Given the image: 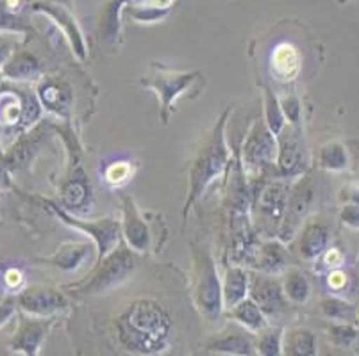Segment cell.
I'll return each mask as SVG.
<instances>
[{"label":"cell","instance_id":"cell-1","mask_svg":"<svg viewBox=\"0 0 359 356\" xmlns=\"http://www.w3.org/2000/svg\"><path fill=\"white\" fill-rule=\"evenodd\" d=\"M172 318L154 299H136L115 321L120 348L135 356H158L172 339Z\"/></svg>","mask_w":359,"mask_h":356},{"label":"cell","instance_id":"cell-2","mask_svg":"<svg viewBox=\"0 0 359 356\" xmlns=\"http://www.w3.org/2000/svg\"><path fill=\"white\" fill-rule=\"evenodd\" d=\"M225 114L220 120L211 136L202 145L201 152L195 157L194 166L190 169V198L186 200V211L197 201L198 196L205 191V187L224 171L229 161V152L224 139Z\"/></svg>","mask_w":359,"mask_h":356},{"label":"cell","instance_id":"cell-3","mask_svg":"<svg viewBox=\"0 0 359 356\" xmlns=\"http://www.w3.org/2000/svg\"><path fill=\"white\" fill-rule=\"evenodd\" d=\"M195 301L198 310L210 322L218 321L224 308V289L213 257L204 248L195 250Z\"/></svg>","mask_w":359,"mask_h":356},{"label":"cell","instance_id":"cell-4","mask_svg":"<svg viewBox=\"0 0 359 356\" xmlns=\"http://www.w3.org/2000/svg\"><path fill=\"white\" fill-rule=\"evenodd\" d=\"M40 111L38 98L0 86V134H24L40 118Z\"/></svg>","mask_w":359,"mask_h":356},{"label":"cell","instance_id":"cell-5","mask_svg":"<svg viewBox=\"0 0 359 356\" xmlns=\"http://www.w3.org/2000/svg\"><path fill=\"white\" fill-rule=\"evenodd\" d=\"M136 267V257L127 248L113 250L88 282L77 283L75 290L81 296H99L126 282Z\"/></svg>","mask_w":359,"mask_h":356},{"label":"cell","instance_id":"cell-6","mask_svg":"<svg viewBox=\"0 0 359 356\" xmlns=\"http://www.w3.org/2000/svg\"><path fill=\"white\" fill-rule=\"evenodd\" d=\"M279 148L276 145V136L264 122H256L254 129L250 130L247 141L243 146V162L245 168L250 173H257L266 169L276 161Z\"/></svg>","mask_w":359,"mask_h":356},{"label":"cell","instance_id":"cell-7","mask_svg":"<svg viewBox=\"0 0 359 356\" xmlns=\"http://www.w3.org/2000/svg\"><path fill=\"white\" fill-rule=\"evenodd\" d=\"M18 306L32 318H54L67 310L68 301L60 290L50 287H29L18 294Z\"/></svg>","mask_w":359,"mask_h":356},{"label":"cell","instance_id":"cell-8","mask_svg":"<svg viewBox=\"0 0 359 356\" xmlns=\"http://www.w3.org/2000/svg\"><path fill=\"white\" fill-rule=\"evenodd\" d=\"M288 187L285 184H270L263 189L257 200V223L266 234L280 230L288 204Z\"/></svg>","mask_w":359,"mask_h":356},{"label":"cell","instance_id":"cell-9","mask_svg":"<svg viewBox=\"0 0 359 356\" xmlns=\"http://www.w3.org/2000/svg\"><path fill=\"white\" fill-rule=\"evenodd\" d=\"M54 322V318H20L18 328L9 341V348L24 356H38Z\"/></svg>","mask_w":359,"mask_h":356},{"label":"cell","instance_id":"cell-10","mask_svg":"<svg viewBox=\"0 0 359 356\" xmlns=\"http://www.w3.org/2000/svg\"><path fill=\"white\" fill-rule=\"evenodd\" d=\"M250 299L263 310L266 318H277L288 308V298L279 282L269 274H254L249 285Z\"/></svg>","mask_w":359,"mask_h":356},{"label":"cell","instance_id":"cell-11","mask_svg":"<svg viewBox=\"0 0 359 356\" xmlns=\"http://www.w3.org/2000/svg\"><path fill=\"white\" fill-rule=\"evenodd\" d=\"M54 211L57 212L61 220L65 221L70 227L79 228V230L86 232L88 235L93 237V241L99 246V259L109 255L113 251V248L118 244L120 239V223L113 220H99V221H81L75 220L72 215H68L65 211H60L57 207H54Z\"/></svg>","mask_w":359,"mask_h":356},{"label":"cell","instance_id":"cell-12","mask_svg":"<svg viewBox=\"0 0 359 356\" xmlns=\"http://www.w3.org/2000/svg\"><path fill=\"white\" fill-rule=\"evenodd\" d=\"M313 201V185L308 178H300L293 185L292 192L288 194V204H286V214L283 225H280V235L283 239H292L299 225L302 223L304 215L308 214L309 205Z\"/></svg>","mask_w":359,"mask_h":356},{"label":"cell","instance_id":"cell-13","mask_svg":"<svg viewBox=\"0 0 359 356\" xmlns=\"http://www.w3.org/2000/svg\"><path fill=\"white\" fill-rule=\"evenodd\" d=\"M197 77L198 73H172V71H165L161 68H152V71L143 78V83L158 91V94L161 97L163 111H168L175 98L184 93Z\"/></svg>","mask_w":359,"mask_h":356},{"label":"cell","instance_id":"cell-14","mask_svg":"<svg viewBox=\"0 0 359 356\" xmlns=\"http://www.w3.org/2000/svg\"><path fill=\"white\" fill-rule=\"evenodd\" d=\"M302 70V54L290 41L276 45L270 54V71L280 83H292Z\"/></svg>","mask_w":359,"mask_h":356},{"label":"cell","instance_id":"cell-15","mask_svg":"<svg viewBox=\"0 0 359 356\" xmlns=\"http://www.w3.org/2000/svg\"><path fill=\"white\" fill-rule=\"evenodd\" d=\"M32 11L34 13H43L48 18L55 20V24L61 25L63 32L67 34V38L72 41V47L75 48L77 55L81 59H84L86 55V48H84V39L83 34H81L79 27L75 24V18L70 15V11L65 9V6L61 4H52V2H36L32 4Z\"/></svg>","mask_w":359,"mask_h":356},{"label":"cell","instance_id":"cell-16","mask_svg":"<svg viewBox=\"0 0 359 356\" xmlns=\"http://www.w3.org/2000/svg\"><path fill=\"white\" fill-rule=\"evenodd\" d=\"M0 71H2V77L13 83H29L41 77V63L31 52L15 50V54L8 59V63Z\"/></svg>","mask_w":359,"mask_h":356},{"label":"cell","instance_id":"cell-17","mask_svg":"<svg viewBox=\"0 0 359 356\" xmlns=\"http://www.w3.org/2000/svg\"><path fill=\"white\" fill-rule=\"evenodd\" d=\"M38 100H40L41 107L55 114H65L70 111L72 106V91L61 80H54V78H47L38 86V93H36Z\"/></svg>","mask_w":359,"mask_h":356},{"label":"cell","instance_id":"cell-18","mask_svg":"<svg viewBox=\"0 0 359 356\" xmlns=\"http://www.w3.org/2000/svg\"><path fill=\"white\" fill-rule=\"evenodd\" d=\"M123 235H126L127 243L133 250L145 251L149 246V228H147L145 221L136 211L133 200L126 198V221H123Z\"/></svg>","mask_w":359,"mask_h":356},{"label":"cell","instance_id":"cell-19","mask_svg":"<svg viewBox=\"0 0 359 356\" xmlns=\"http://www.w3.org/2000/svg\"><path fill=\"white\" fill-rule=\"evenodd\" d=\"M329 228L327 225L315 221L309 223L300 235V255L306 260H313L327 250Z\"/></svg>","mask_w":359,"mask_h":356},{"label":"cell","instance_id":"cell-20","mask_svg":"<svg viewBox=\"0 0 359 356\" xmlns=\"http://www.w3.org/2000/svg\"><path fill=\"white\" fill-rule=\"evenodd\" d=\"M318 342L315 333L306 328H293L283 337V356H316Z\"/></svg>","mask_w":359,"mask_h":356},{"label":"cell","instance_id":"cell-21","mask_svg":"<svg viewBox=\"0 0 359 356\" xmlns=\"http://www.w3.org/2000/svg\"><path fill=\"white\" fill-rule=\"evenodd\" d=\"M208 349L213 353L231 356H250L254 353V344L249 335L241 332H227L222 333L220 337L213 339L208 344Z\"/></svg>","mask_w":359,"mask_h":356},{"label":"cell","instance_id":"cell-22","mask_svg":"<svg viewBox=\"0 0 359 356\" xmlns=\"http://www.w3.org/2000/svg\"><path fill=\"white\" fill-rule=\"evenodd\" d=\"M249 274L245 273L241 267L234 266L227 269L224 285H222V289H224V305L227 308H233L238 303L243 301L247 298V294H249Z\"/></svg>","mask_w":359,"mask_h":356},{"label":"cell","instance_id":"cell-23","mask_svg":"<svg viewBox=\"0 0 359 356\" xmlns=\"http://www.w3.org/2000/svg\"><path fill=\"white\" fill-rule=\"evenodd\" d=\"M90 246L81 243H67L60 248V251L47 259L45 262L57 267L61 271H75L83 266L84 260L90 257Z\"/></svg>","mask_w":359,"mask_h":356},{"label":"cell","instance_id":"cell-24","mask_svg":"<svg viewBox=\"0 0 359 356\" xmlns=\"http://www.w3.org/2000/svg\"><path fill=\"white\" fill-rule=\"evenodd\" d=\"M231 315L240 322L241 326H245L250 332H263L269 321H266V315L263 313V310L256 305L250 298H245L243 301L238 303L236 306L231 308Z\"/></svg>","mask_w":359,"mask_h":356},{"label":"cell","instance_id":"cell-25","mask_svg":"<svg viewBox=\"0 0 359 356\" xmlns=\"http://www.w3.org/2000/svg\"><path fill=\"white\" fill-rule=\"evenodd\" d=\"M90 184H88L86 176L83 173H77L67 182V185L63 187V205L72 211H81L83 207H86V204H90Z\"/></svg>","mask_w":359,"mask_h":356},{"label":"cell","instance_id":"cell-26","mask_svg":"<svg viewBox=\"0 0 359 356\" xmlns=\"http://www.w3.org/2000/svg\"><path fill=\"white\" fill-rule=\"evenodd\" d=\"M254 266L264 274H276L286 267V255L283 248L276 243H266L256 251Z\"/></svg>","mask_w":359,"mask_h":356},{"label":"cell","instance_id":"cell-27","mask_svg":"<svg viewBox=\"0 0 359 356\" xmlns=\"http://www.w3.org/2000/svg\"><path fill=\"white\" fill-rule=\"evenodd\" d=\"M300 159H302V153H300V145L297 141V136L293 130H286L283 141H280L279 148V168L283 175H293V173L299 169Z\"/></svg>","mask_w":359,"mask_h":356},{"label":"cell","instance_id":"cell-28","mask_svg":"<svg viewBox=\"0 0 359 356\" xmlns=\"http://www.w3.org/2000/svg\"><path fill=\"white\" fill-rule=\"evenodd\" d=\"M283 290H285L286 298L290 301L297 303V305H302V303L308 301L311 287H309L308 278L299 269H288L285 274Z\"/></svg>","mask_w":359,"mask_h":356},{"label":"cell","instance_id":"cell-29","mask_svg":"<svg viewBox=\"0 0 359 356\" xmlns=\"http://www.w3.org/2000/svg\"><path fill=\"white\" fill-rule=\"evenodd\" d=\"M25 289V273L20 266L0 260V294H20Z\"/></svg>","mask_w":359,"mask_h":356},{"label":"cell","instance_id":"cell-30","mask_svg":"<svg viewBox=\"0 0 359 356\" xmlns=\"http://www.w3.org/2000/svg\"><path fill=\"white\" fill-rule=\"evenodd\" d=\"M283 329H266L257 339L256 349L259 356H283Z\"/></svg>","mask_w":359,"mask_h":356},{"label":"cell","instance_id":"cell-31","mask_svg":"<svg viewBox=\"0 0 359 356\" xmlns=\"http://www.w3.org/2000/svg\"><path fill=\"white\" fill-rule=\"evenodd\" d=\"M126 2H129V0H113L111 4H107L106 11H104V18L100 22L104 39H115L118 36V13Z\"/></svg>","mask_w":359,"mask_h":356},{"label":"cell","instance_id":"cell-32","mask_svg":"<svg viewBox=\"0 0 359 356\" xmlns=\"http://www.w3.org/2000/svg\"><path fill=\"white\" fill-rule=\"evenodd\" d=\"M31 31L29 25L25 24L20 16L16 13L9 11L4 0H0V32H8V34H27Z\"/></svg>","mask_w":359,"mask_h":356},{"label":"cell","instance_id":"cell-33","mask_svg":"<svg viewBox=\"0 0 359 356\" xmlns=\"http://www.w3.org/2000/svg\"><path fill=\"white\" fill-rule=\"evenodd\" d=\"M320 164L327 169H332V171L344 169L347 166V153H345L344 146L336 145V143L324 146L320 152Z\"/></svg>","mask_w":359,"mask_h":356},{"label":"cell","instance_id":"cell-34","mask_svg":"<svg viewBox=\"0 0 359 356\" xmlns=\"http://www.w3.org/2000/svg\"><path fill=\"white\" fill-rule=\"evenodd\" d=\"M133 178V168H130L129 162L120 161V162H113L106 168L104 171V182L111 187H122L126 185L127 182Z\"/></svg>","mask_w":359,"mask_h":356},{"label":"cell","instance_id":"cell-35","mask_svg":"<svg viewBox=\"0 0 359 356\" xmlns=\"http://www.w3.org/2000/svg\"><path fill=\"white\" fill-rule=\"evenodd\" d=\"M322 310L327 318L336 319V321H348L352 318V308L344 301H338V299H325L322 301Z\"/></svg>","mask_w":359,"mask_h":356},{"label":"cell","instance_id":"cell-36","mask_svg":"<svg viewBox=\"0 0 359 356\" xmlns=\"http://www.w3.org/2000/svg\"><path fill=\"white\" fill-rule=\"evenodd\" d=\"M329 339L336 346H348L355 339V329L351 325H332L329 328Z\"/></svg>","mask_w":359,"mask_h":356},{"label":"cell","instance_id":"cell-37","mask_svg":"<svg viewBox=\"0 0 359 356\" xmlns=\"http://www.w3.org/2000/svg\"><path fill=\"white\" fill-rule=\"evenodd\" d=\"M16 50V39L13 34L8 32H0V70L8 63V59L15 54Z\"/></svg>","mask_w":359,"mask_h":356},{"label":"cell","instance_id":"cell-38","mask_svg":"<svg viewBox=\"0 0 359 356\" xmlns=\"http://www.w3.org/2000/svg\"><path fill=\"white\" fill-rule=\"evenodd\" d=\"M11 187V169L8 164V157H6L2 141H0V189Z\"/></svg>","mask_w":359,"mask_h":356},{"label":"cell","instance_id":"cell-39","mask_svg":"<svg viewBox=\"0 0 359 356\" xmlns=\"http://www.w3.org/2000/svg\"><path fill=\"white\" fill-rule=\"evenodd\" d=\"M341 221L352 228H359V205L352 204L341 211Z\"/></svg>","mask_w":359,"mask_h":356},{"label":"cell","instance_id":"cell-40","mask_svg":"<svg viewBox=\"0 0 359 356\" xmlns=\"http://www.w3.org/2000/svg\"><path fill=\"white\" fill-rule=\"evenodd\" d=\"M280 109L292 120V123L299 122V102H297L295 98H285L283 104H280Z\"/></svg>","mask_w":359,"mask_h":356},{"label":"cell","instance_id":"cell-41","mask_svg":"<svg viewBox=\"0 0 359 356\" xmlns=\"http://www.w3.org/2000/svg\"><path fill=\"white\" fill-rule=\"evenodd\" d=\"M347 283V276H345L341 271H334V273L329 274V287L334 290H341Z\"/></svg>","mask_w":359,"mask_h":356},{"label":"cell","instance_id":"cell-42","mask_svg":"<svg viewBox=\"0 0 359 356\" xmlns=\"http://www.w3.org/2000/svg\"><path fill=\"white\" fill-rule=\"evenodd\" d=\"M15 313V305H11V303H0V328H2L8 321H11V318Z\"/></svg>","mask_w":359,"mask_h":356},{"label":"cell","instance_id":"cell-43","mask_svg":"<svg viewBox=\"0 0 359 356\" xmlns=\"http://www.w3.org/2000/svg\"><path fill=\"white\" fill-rule=\"evenodd\" d=\"M324 262L327 264L329 267H338L339 264H341V253H339L338 250H327V253H325V259Z\"/></svg>","mask_w":359,"mask_h":356},{"label":"cell","instance_id":"cell-44","mask_svg":"<svg viewBox=\"0 0 359 356\" xmlns=\"http://www.w3.org/2000/svg\"><path fill=\"white\" fill-rule=\"evenodd\" d=\"M174 0H150V8L161 9V11H168Z\"/></svg>","mask_w":359,"mask_h":356},{"label":"cell","instance_id":"cell-45","mask_svg":"<svg viewBox=\"0 0 359 356\" xmlns=\"http://www.w3.org/2000/svg\"><path fill=\"white\" fill-rule=\"evenodd\" d=\"M352 200H354L355 204L359 205V191H354V192H352Z\"/></svg>","mask_w":359,"mask_h":356},{"label":"cell","instance_id":"cell-46","mask_svg":"<svg viewBox=\"0 0 359 356\" xmlns=\"http://www.w3.org/2000/svg\"><path fill=\"white\" fill-rule=\"evenodd\" d=\"M2 78H4V77H2V71H0V80H2Z\"/></svg>","mask_w":359,"mask_h":356},{"label":"cell","instance_id":"cell-47","mask_svg":"<svg viewBox=\"0 0 359 356\" xmlns=\"http://www.w3.org/2000/svg\"><path fill=\"white\" fill-rule=\"evenodd\" d=\"M0 356H2V355H0Z\"/></svg>","mask_w":359,"mask_h":356}]
</instances>
